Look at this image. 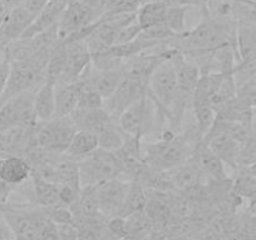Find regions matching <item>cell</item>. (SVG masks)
<instances>
[{
  "instance_id": "1",
  "label": "cell",
  "mask_w": 256,
  "mask_h": 240,
  "mask_svg": "<svg viewBox=\"0 0 256 240\" xmlns=\"http://www.w3.org/2000/svg\"><path fill=\"white\" fill-rule=\"evenodd\" d=\"M202 19L192 30L176 36L170 45L182 54L212 52L228 44H235V22H222L210 18L202 10Z\"/></svg>"
},
{
  "instance_id": "2",
  "label": "cell",
  "mask_w": 256,
  "mask_h": 240,
  "mask_svg": "<svg viewBox=\"0 0 256 240\" xmlns=\"http://www.w3.org/2000/svg\"><path fill=\"white\" fill-rule=\"evenodd\" d=\"M196 148L184 134L162 130L160 139L152 142H142V159L148 168L156 172H169L184 164L194 155Z\"/></svg>"
},
{
  "instance_id": "3",
  "label": "cell",
  "mask_w": 256,
  "mask_h": 240,
  "mask_svg": "<svg viewBox=\"0 0 256 240\" xmlns=\"http://www.w3.org/2000/svg\"><path fill=\"white\" fill-rule=\"evenodd\" d=\"M162 122H166V114L148 94L126 108L118 118V124L122 132L128 136L140 140Z\"/></svg>"
},
{
  "instance_id": "4",
  "label": "cell",
  "mask_w": 256,
  "mask_h": 240,
  "mask_svg": "<svg viewBox=\"0 0 256 240\" xmlns=\"http://www.w3.org/2000/svg\"><path fill=\"white\" fill-rule=\"evenodd\" d=\"M2 216L14 240H36L46 220V209L38 205H4L0 208Z\"/></svg>"
},
{
  "instance_id": "5",
  "label": "cell",
  "mask_w": 256,
  "mask_h": 240,
  "mask_svg": "<svg viewBox=\"0 0 256 240\" xmlns=\"http://www.w3.org/2000/svg\"><path fill=\"white\" fill-rule=\"evenodd\" d=\"M76 162L80 186H95L120 175L119 162L114 152L100 148Z\"/></svg>"
},
{
  "instance_id": "6",
  "label": "cell",
  "mask_w": 256,
  "mask_h": 240,
  "mask_svg": "<svg viewBox=\"0 0 256 240\" xmlns=\"http://www.w3.org/2000/svg\"><path fill=\"white\" fill-rule=\"evenodd\" d=\"M174 56V55H172ZM172 58L162 60L155 66L148 80V96L152 98L158 105L166 110L170 118V110L174 105L178 94L176 70ZM169 124V119H168Z\"/></svg>"
},
{
  "instance_id": "7",
  "label": "cell",
  "mask_w": 256,
  "mask_h": 240,
  "mask_svg": "<svg viewBox=\"0 0 256 240\" xmlns=\"http://www.w3.org/2000/svg\"><path fill=\"white\" fill-rule=\"evenodd\" d=\"M76 126L68 116H55L35 126V144L38 148L50 152L62 154L76 132Z\"/></svg>"
},
{
  "instance_id": "8",
  "label": "cell",
  "mask_w": 256,
  "mask_h": 240,
  "mask_svg": "<svg viewBox=\"0 0 256 240\" xmlns=\"http://www.w3.org/2000/svg\"><path fill=\"white\" fill-rule=\"evenodd\" d=\"M44 80L45 68L36 62L32 60L10 62L9 76L4 92L0 98V105L22 92L36 90Z\"/></svg>"
},
{
  "instance_id": "9",
  "label": "cell",
  "mask_w": 256,
  "mask_h": 240,
  "mask_svg": "<svg viewBox=\"0 0 256 240\" xmlns=\"http://www.w3.org/2000/svg\"><path fill=\"white\" fill-rule=\"evenodd\" d=\"M146 92L148 79L124 72L114 92L104 100V108L115 120H118L126 108L145 96Z\"/></svg>"
},
{
  "instance_id": "10",
  "label": "cell",
  "mask_w": 256,
  "mask_h": 240,
  "mask_svg": "<svg viewBox=\"0 0 256 240\" xmlns=\"http://www.w3.org/2000/svg\"><path fill=\"white\" fill-rule=\"evenodd\" d=\"M129 182L120 178L106 180L99 185H95L98 209L104 219L118 216L126 195Z\"/></svg>"
},
{
  "instance_id": "11",
  "label": "cell",
  "mask_w": 256,
  "mask_h": 240,
  "mask_svg": "<svg viewBox=\"0 0 256 240\" xmlns=\"http://www.w3.org/2000/svg\"><path fill=\"white\" fill-rule=\"evenodd\" d=\"M65 46V66L58 82H76L92 64V55L85 39L60 40Z\"/></svg>"
},
{
  "instance_id": "12",
  "label": "cell",
  "mask_w": 256,
  "mask_h": 240,
  "mask_svg": "<svg viewBox=\"0 0 256 240\" xmlns=\"http://www.w3.org/2000/svg\"><path fill=\"white\" fill-rule=\"evenodd\" d=\"M235 50L238 60L255 62L256 54V26L255 16L242 18L236 22L235 29Z\"/></svg>"
},
{
  "instance_id": "13",
  "label": "cell",
  "mask_w": 256,
  "mask_h": 240,
  "mask_svg": "<svg viewBox=\"0 0 256 240\" xmlns=\"http://www.w3.org/2000/svg\"><path fill=\"white\" fill-rule=\"evenodd\" d=\"M122 75H124L122 66L116 68V69H96V68H94L90 64L86 72L82 74V78L105 100L116 89Z\"/></svg>"
},
{
  "instance_id": "14",
  "label": "cell",
  "mask_w": 256,
  "mask_h": 240,
  "mask_svg": "<svg viewBox=\"0 0 256 240\" xmlns=\"http://www.w3.org/2000/svg\"><path fill=\"white\" fill-rule=\"evenodd\" d=\"M192 158L198 162L205 178H209L212 182H219V184L230 182L225 164L209 149V146L204 142L198 145Z\"/></svg>"
},
{
  "instance_id": "15",
  "label": "cell",
  "mask_w": 256,
  "mask_h": 240,
  "mask_svg": "<svg viewBox=\"0 0 256 240\" xmlns=\"http://www.w3.org/2000/svg\"><path fill=\"white\" fill-rule=\"evenodd\" d=\"M32 20L34 16L22 6L10 10L0 25V45L5 46L10 42L22 38Z\"/></svg>"
},
{
  "instance_id": "16",
  "label": "cell",
  "mask_w": 256,
  "mask_h": 240,
  "mask_svg": "<svg viewBox=\"0 0 256 240\" xmlns=\"http://www.w3.org/2000/svg\"><path fill=\"white\" fill-rule=\"evenodd\" d=\"M32 166L26 158L22 155H9L0 158V180L12 186H19L29 180Z\"/></svg>"
},
{
  "instance_id": "17",
  "label": "cell",
  "mask_w": 256,
  "mask_h": 240,
  "mask_svg": "<svg viewBox=\"0 0 256 240\" xmlns=\"http://www.w3.org/2000/svg\"><path fill=\"white\" fill-rule=\"evenodd\" d=\"M70 118L78 130H85L95 135L102 128L106 126L110 122L115 120L105 108H98V109H78L76 108L70 114Z\"/></svg>"
},
{
  "instance_id": "18",
  "label": "cell",
  "mask_w": 256,
  "mask_h": 240,
  "mask_svg": "<svg viewBox=\"0 0 256 240\" xmlns=\"http://www.w3.org/2000/svg\"><path fill=\"white\" fill-rule=\"evenodd\" d=\"M34 112L38 122L55 118V82L45 79L35 90Z\"/></svg>"
},
{
  "instance_id": "19",
  "label": "cell",
  "mask_w": 256,
  "mask_h": 240,
  "mask_svg": "<svg viewBox=\"0 0 256 240\" xmlns=\"http://www.w3.org/2000/svg\"><path fill=\"white\" fill-rule=\"evenodd\" d=\"M65 5H66V2H62V0H49L44 9L34 18L32 22L22 38L35 36V35L46 32L48 29L56 25Z\"/></svg>"
},
{
  "instance_id": "20",
  "label": "cell",
  "mask_w": 256,
  "mask_h": 240,
  "mask_svg": "<svg viewBox=\"0 0 256 240\" xmlns=\"http://www.w3.org/2000/svg\"><path fill=\"white\" fill-rule=\"evenodd\" d=\"M79 88V80L55 82V116H68L76 109Z\"/></svg>"
},
{
  "instance_id": "21",
  "label": "cell",
  "mask_w": 256,
  "mask_h": 240,
  "mask_svg": "<svg viewBox=\"0 0 256 240\" xmlns=\"http://www.w3.org/2000/svg\"><path fill=\"white\" fill-rule=\"evenodd\" d=\"M168 2H159V0H146L142 2L135 12L136 22L142 30L149 29L165 22L166 15Z\"/></svg>"
},
{
  "instance_id": "22",
  "label": "cell",
  "mask_w": 256,
  "mask_h": 240,
  "mask_svg": "<svg viewBox=\"0 0 256 240\" xmlns=\"http://www.w3.org/2000/svg\"><path fill=\"white\" fill-rule=\"evenodd\" d=\"M30 178L32 179V195H34L35 205L45 209L62 205L59 200V184L32 174L30 175Z\"/></svg>"
},
{
  "instance_id": "23",
  "label": "cell",
  "mask_w": 256,
  "mask_h": 240,
  "mask_svg": "<svg viewBox=\"0 0 256 240\" xmlns=\"http://www.w3.org/2000/svg\"><path fill=\"white\" fill-rule=\"evenodd\" d=\"M99 148L96 135L85 130H76L74 136L70 140L64 154L74 160H79L86 156Z\"/></svg>"
},
{
  "instance_id": "24",
  "label": "cell",
  "mask_w": 256,
  "mask_h": 240,
  "mask_svg": "<svg viewBox=\"0 0 256 240\" xmlns=\"http://www.w3.org/2000/svg\"><path fill=\"white\" fill-rule=\"evenodd\" d=\"M148 200V192L139 182H129L126 195L118 216H128L139 210H144Z\"/></svg>"
},
{
  "instance_id": "25",
  "label": "cell",
  "mask_w": 256,
  "mask_h": 240,
  "mask_svg": "<svg viewBox=\"0 0 256 240\" xmlns=\"http://www.w3.org/2000/svg\"><path fill=\"white\" fill-rule=\"evenodd\" d=\"M96 138L100 149L108 150V152H115L124 144L128 135L119 126L118 120H112L98 132Z\"/></svg>"
},
{
  "instance_id": "26",
  "label": "cell",
  "mask_w": 256,
  "mask_h": 240,
  "mask_svg": "<svg viewBox=\"0 0 256 240\" xmlns=\"http://www.w3.org/2000/svg\"><path fill=\"white\" fill-rule=\"evenodd\" d=\"M126 238L125 240H142L152 230V222L144 210H139L125 216Z\"/></svg>"
},
{
  "instance_id": "27",
  "label": "cell",
  "mask_w": 256,
  "mask_h": 240,
  "mask_svg": "<svg viewBox=\"0 0 256 240\" xmlns=\"http://www.w3.org/2000/svg\"><path fill=\"white\" fill-rule=\"evenodd\" d=\"M186 9L188 6L168 2L166 15H165V25H166L175 35H178V36H180V35L185 34V32H188Z\"/></svg>"
},
{
  "instance_id": "28",
  "label": "cell",
  "mask_w": 256,
  "mask_h": 240,
  "mask_svg": "<svg viewBox=\"0 0 256 240\" xmlns=\"http://www.w3.org/2000/svg\"><path fill=\"white\" fill-rule=\"evenodd\" d=\"M79 98H78V109H98L104 108V98L95 92L86 82L84 78L79 79Z\"/></svg>"
},
{
  "instance_id": "29",
  "label": "cell",
  "mask_w": 256,
  "mask_h": 240,
  "mask_svg": "<svg viewBox=\"0 0 256 240\" xmlns=\"http://www.w3.org/2000/svg\"><path fill=\"white\" fill-rule=\"evenodd\" d=\"M46 215L55 225L72 224V214L70 208L64 205H56L46 209Z\"/></svg>"
},
{
  "instance_id": "30",
  "label": "cell",
  "mask_w": 256,
  "mask_h": 240,
  "mask_svg": "<svg viewBox=\"0 0 256 240\" xmlns=\"http://www.w3.org/2000/svg\"><path fill=\"white\" fill-rule=\"evenodd\" d=\"M142 32V28L136 22V19L132 22L130 24L125 25L118 32L116 38H115L114 44H125V42H130L132 40L136 39Z\"/></svg>"
},
{
  "instance_id": "31",
  "label": "cell",
  "mask_w": 256,
  "mask_h": 240,
  "mask_svg": "<svg viewBox=\"0 0 256 240\" xmlns=\"http://www.w3.org/2000/svg\"><path fill=\"white\" fill-rule=\"evenodd\" d=\"M106 228L110 232L119 238L120 240H125L126 238V226H125V218L112 216L106 220Z\"/></svg>"
},
{
  "instance_id": "32",
  "label": "cell",
  "mask_w": 256,
  "mask_h": 240,
  "mask_svg": "<svg viewBox=\"0 0 256 240\" xmlns=\"http://www.w3.org/2000/svg\"><path fill=\"white\" fill-rule=\"evenodd\" d=\"M36 240H59L56 225H55L52 220L48 219L46 222L44 224V226H42V229L40 230Z\"/></svg>"
},
{
  "instance_id": "33",
  "label": "cell",
  "mask_w": 256,
  "mask_h": 240,
  "mask_svg": "<svg viewBox=\"0 0 256 240\" xmlns=\"http://www.w3.org/2000/svg\"><path fill=\"white\" fill-rule=\"evenodd\" d=\"M59 240H76L78 232L74 224L56 225Z\"/></svg>"
},
{
  "instance_id": "34",
  "label": "cell",
  "mask_w": 256,
  "mask_h": 240,
  "mask_svg": "<svg viewBox=\"0 0 256 240\" xmlns=\"http://www.w3.org/2000/svg\"><path fill=\"white\" fill-rule=\"evenodd\" d=\"M49 0H24L22 4V6L26 10L29 14H32V16H36L40 12L45 8V5L48 4Z\"/></svg>"
},
{
  "instance_id": "35",
  "label": "cell",
  "mask_w": 256,
  "mask_h": 240,
  "mask_svg": "<svg viewBox=\"0 0 256 240\" xmlns=\"http://www.w3.org/2000/svg\"><path fill=\"white\" fill-rule=\"evenodd\" d=\"M9 70H10V62L4 58L0 62V98H2V92H4L5 86H6L8 76H9Z\"/></svg>"
},
{
  "instance_id": "36",
  "label": "cell",
  "mask_w": 256,
  "mask_h": 240,
  "mask_svg": "<svg viewBox=\"0 0 256 240\" xmlns=\"http://www.w3.org/2000/svg\"><path fill=\"white\" fill-rule=\"evenodd\" d=\"M14 189L15 186H12V185L6 184V182L0 180V208L9 204L10 196H12Z\"/></svg>"
},
{
  "instance_id": "37",
  "label": "cell",
  "mask_w": 256,
  "mask_h": 240,
  "mask_svg": "<svg viewBox=\"0 0 256 240\" xmlns=\"http://www.w3.org/2000/svg\"><path fill=\"white\" fill-rule=\"evenodd\" d=\"M0 240H14L2 212H0Z\"/></svg>"
},
{
  "instance_id": "38",
  "label": "cell",
  "mask_w": 256,
  "mask_h": 240,
  "mask_svg": "<svg viewBox=\"0 0 256 240\" xmlns=\"http://www.w3.org/2000/svg\"><path fill=\"white\" fill-rule=\"evenodd\" d=\"M142 240H168L166 232H162V230H152Z\"/></svg>"
},
{
  "instance_id": "39",
  "label": "cell",
  "mask_w": 256,
  "mask_h": 240,
  "mask_svg": "<svg viewBox=\"0 0 256 240\" xmlns=\"http://www.w3.org/2000/svg\"><path fill=\"white\" fill-rule=\"evenodd\" d=\"M170 4L182 5V6H189V5H202L205 0H168Z\"/></svg>"
},
{
  "instance_id": "40",
  "label": "cell",
  "mask_w": 256,
  "mask_h": 240,
  "mask_svg": "<svg viewBox=\"0 0 256 240\" xmlns=\"http://www.w3.org/2000/svg\"><path fill=\"white\" fill-rule=\"evenodd\" d=\"M96 240H120V239L118 236H115L112 232H110L109 230H108L106 224H105V226L102 229V232H100L99 236H98Z\"/></svg>"
},
{
  "instance_id": "41",
  "label": "cell",
  "mask_w": 256,
  "mask_h": 240,
  "mask_svg": "<svg viewBox=\"0 0 256 240\" xmlns=\"http://www.w3.org/2000/svg\"><path fill=\"white\" fill-rule=\"evenodd\" d=\"M168 240H194L192 235H175V236H168Z\"/></svg>"
},
{
  "instance_id": "42",
  "label": "cell",
  "mask_w": 256,
  "mask_h": 240,
  "mask_svg": "<svg viewBox=\"0 0 256 240\" xmlns=\"http://www.w3.org/2000/svg\"><path fill=\"white\" fill-rule=\"evenodd\" d=\"M6 14H8V12L4 9V8L2 6V4H0V25H2V22H4V19H5V16H6Z\"/></svg>"
},
{
  "instance_id": "43",
  "label": "cell",
  "mask_w": 256,
  "mask_h": 240,
  "mask_svg": "<svg viewBox=\"0 0 256 240\" xmlns=\"http://www.w3.org/2000/svg\"><path fill=\"white\" fill-rule=\"evenodd\" d=\"M5 58V46L0 45V62Z\"/></svg>"
},
{
  "instance_id": "44",
  "label": "cell",
  "mask_w": 256,
  "mask_h": 240,
  "mask_svg": "<svg viewBox=\"0 0 256 240\" xmlns=\"http://www.w3.org/2000/svg\"><path fill=\"white\" fill-rule=\"evenodd\" d=\"M2 2V0H0V2Z\"/></svg>"
}]
</instances>
